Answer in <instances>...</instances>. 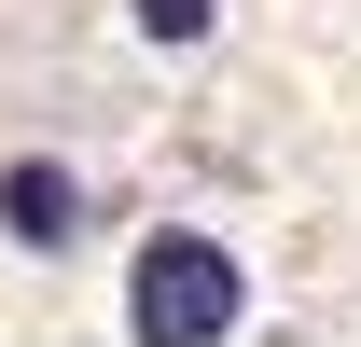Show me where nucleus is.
I'll use <instances>...</instances> for the list:
<instances>
[{
    "mask_svg": "<svg viewBox=\"0 0 361 347\" xmlns=\"http://www.w3.org/2000/svg\"><path fill=\"white\" fill-rule=\"evenodd\" d=\"M250 319V250L209 236V222H153L126 264V334L139 347H223Z\"/></svg>",
    "mask_w": 361,
    "mask_h": 347,
    "instance_id": "1",
    "label": "nucleus"
},
{
    "mask_svg": "<svg viewBox=\"0 0 361 347\" xmlns=\"http://www.w3.org/2000/svg\"><path fill=\"white\" fill-rule=\"evenodd\" d=\"M126 28H139V42H209V28H223V0H126Z\"/></svg>",
    "mask_w": 361,
    "mask_h": 347,
    "instance_id": "3",
    "label": "nucleus"
},
{
    "mask_svg": "<svg viewBox=\"0 0 361 347\" xmlns=\"http://www.w3.org/2000/svg\"><path fill=\"white\" fill-rule=\"evenodd\" d=\"M0 236H14V250H84V181H70V167H56V153H28V167H14V181H0Z\"/></svg>",
    "mask_w": 361,
    "mask_h": 347,
    "instance_id": "2",
    "label": "nucleus"
}]
</instances>
